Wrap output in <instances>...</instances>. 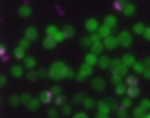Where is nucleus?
Here are the masks:
<instances>
[{"label": "nucleus", "mask_w": 150, "mask_h": 118, "mask_svg": "<svg viewBox=\"0 0 150 118\" xmlns=\"http://www.w3.org/2000/svg\"><path fill=\"white\" fill-rule=\"evenodd\" d=\"M30 15H32L30 4H22V6H19V17H30Z\"/></svg>", "instance_id": "21"}, {"label": "nucleus", "mask_w": 150, "mask_h": 118, "mask_svg": "<svg viewBox=\"0 0 150 118\" xmlns=\"http://www.w3.org/2000/svg\"><path fill=\"white\" fill-rule=\"evenodd\" d=\"M90 52H92V54H97V56H103V52H105V45H103V41H99V43H92Z\"/></svg>", "instance_id": "10"}, {"label": "nucleus", "mask_w": 150, "mask_h": 118, "mask_svg": "<svg viewBox=\"0 0 150 118\" xmlns=\"http://www.w3.org/2000/svg\"><path fill=\"white\" fill-rule=\"evenodd\" d=\"M142 77H146V80H150V67H146V71L142 73Z\"/></svg>", "instance_id": "47"}, {"label": "nucleus", "mask_w": 150, "mask_h": 118, "mask_svg": "<svg viewBox=\"0 0 150 118\" xmlns=\"http://www.w3.org/2000/svg\"><path fill=\"white\" fill-rule=\"evenodd\" d=\"M125 4H127V0H114V9L116 11H122V9H125Z\"/></svg>", "instance_id": "35"}, {"label": "nucleus", "mask_w": 150, "mask_h": 118, "mask_svg": "<svg viewBox=\"0 0 150 118\" xmlns=\"http://www.w3.org/2000/svg\"><path fill=\"white\" fill-rule=\"evenodd\" d=\"M116 95H118V97L127 95V84H116Z\"/></svg>", "instance_id": "32"}, {"label": "nucleus", "mask_w": 150, "mask_h": 118, "mask_svg": "<svg viewBox=\"0 0 150 118\" xmlns=\"http://www.w3.org/2000/svg\"><path fill=\"white\" fill-rule=\"evenodd\" d=\"M24 65H13L11 69H9V71H11V75H13V77H22V75H24Z\"/></svg>", "instance_id": "11"}, {"label": "nucleus", "mask_w": 150, "mask_h": 118, "mask_svg": "<svg viewBox=\"0 0 150 118\" xmlns=\"http://www.w3.org/2000/svg\"><path fill=\"white\" fill-rule=\"evenodd\" d=\"M131 105H133V99H129V97H127V99H122V101H120V105H118V107L127 109V107H131Z\"/></svg>", "instance_id": "34"}, {"label": "nucleus", "mask_w": 150, "mask_h": 118, "mask_svg": "<svg viewBox=\"0 0 150 118\" xmlns=\"http://www.w3.org/2000/svg\"><path fill=\"white\" fill-rule=\"evenodd\" d=\"M39 99H41V103H47V105H52L56 97H54V92H52V90H43V92L39 95Z\"/></svg>", "instance_id": "6"}, {"label": "nucleus", "mask_w": 150, "mask_h": 118, "mask_svg": "<svg viewBox=\"0 0 150 118\" xmlns=\"http://www.w3.org/2000/svg\"><path fill=\"white\" fill-rule=\"evenodd\" d=\"M13 56H15L17 60H26V50H22V47H15V50H13Z\"/></svg>", "instance_id": "24"}, {"label": "nucleus", "mask_w": 150, "mask_h": 118, "mask_svg": "<svg viewBox=\"0 0 150 118\" xmlns=\"http://www.w3.org/2000/svg\"><path fill=\"white\" fill-rule=\"evenodd\" d=\"M45 37H52V39H56L58 43H60V41H64V34H62V30H60V28H56V26H52V24L45 28Z\"/></svg>", "instance_id": "3"}, {"label": "nucleus", "mask_w": 150, "mask_h": 118, "mask_svg": "<svg viewBox=\"0 0 150 118\" xmlns=\"http://www.w3.org/2000/svg\"><path fill=\"white\" fill-rule=\"evenodd\" d=\"M19 47H22V50H28V47H30V39H22V41H19Z\"/></svg>", "instance_id": "42"}, {"label": "nucleus", "mask_w": 150, "mask_h": 118, "mask_svg": "<svg viewBox=\"0 0 150 118\" xmlns=\"http://www.w3.org/2000/svg\"><path fill=\"white\" fill-rule=\"evenodd\" d=\"M131 41H133V37H131V32H127V30H122V32H118V43H120L122 47H131Z\"/></svg>", "instance_id": "5"}, {"label": "nucleus", "mask_w": 150, "mask_h": 118, "mask_svg": "<svg viewBox=\"0 0 150 118\" xmlns=\"http://www.w3.org/2000/svg\"><path fill=\"white\" fill-rule=\"evenodd\" d=\"M148 112H150V109H146L144 105H137V107L133 109V118H144Z\"/></svg>", "instance_id": "14"}, {"label": "nucleus", "mask_w": 150, "mask_h": 118, "mask_svg": "<svg viewBox=\"0 0 150 118\" xmlns=\"http://www.w3.org/2000/svg\"><path fill=\"white\" fill-rule=\"evenodd\" d=\"M50 77H54V80H64V77H77V73H75L71 67H67L62 60H56L50 67Z\"/></svg>", "instance_id": "1"}, {"label": "nucleus", "mask_w": 150, "mask_h": 118, "mask_svg": "<svg viewBox=\"0 0 150 118\" xmlns=\"http://www.w3.org/2000/svg\"><path fill=\"white\" fill-rule=\"evenodd\" d=\"M97 118H110L107 114H97Z\"/></svg>", "instance_id": "50"}, {"label": "nucleus", "mask_w": 150, "mask_h": 118, "mask_svg": "<svg viewBox=\"0 0 150 118\" xmlns=\"http://www.w3.org/2000/svg\"><path fill=\"white\" fill-rule=\"evenodd\" d=\"M122 77H125V75H120L118 71H112V82L114 84H122Z\"/></svg>", "instance_id": "31"}, {"label": "nucleus", "mask_w": 150, "mask_h": 118, "mask_svg": "<svg viewBox=\"0 0 150 118\" xmlns=\"http://www.w3.org/2000/svg\"><path fill=\"white\" fill-rule=\"evenodd\" d=\"M103 45H105V50H116L120 43H118V37H107L103 39Z\"/></svg>", "instance_id": "7"}, {"label": "nucleus", "mask_w": 150, "mask_h": 118, "mask_svg": "<svg viewBox=\"0 0 150 118\" xmlns=\"http://www.w3.org/2000/svg\"><path fill=\"white\" fill-rule=\"evenodd\" d=\"M139 105H144L146 109H150V101H148V99H142V103H139Z\"/></svg>", "instance_id": "46"}, {"label": "nucleus", "mask_w": 150, "mask_h": 118, "mask_svg": "<svg viewBox=\"0 0 150 118\" xmlns=\"http://www.w3.org/2000/svg\"><path fill=\"white\" fill-rule=\"evenodd\" d=\"M0 86H2V88L6 86V75H0Z\"/></svg>", "instance_id": "48"}, {"label": "nucleus", "mask_w": 150, "mask_h": 118, "mask_svg": "<svg viewBox=\"0 0 150 118\" xmlns=\"http://www.w3.org/2000/svg\"><path fill=\"white\" fill-rule=\"evenodd\" d=\"M39 105H41V99L37 97V99H32V101H30V103H28V105H26V107H28L30 112H37V109H39Z\"/></svg>", "instance_id": "28"}, {"label": "nucleus", "mask_w": 150, "mask_h": 118, "mask_svg": "<svg viewBox=\"0 0 150 118\" xmlns=\"http://www.w3.org/2000/svg\"><path fill=\"white\" fill-rule=\"evenodd\" d=\"M144 39H146V41H150V28H146V32H144Z\"/></svg>", "instance_id": "49"}, {"label": "nucleus", "mask_w": 150, "mask_h": 118, "mask_svg": "<svg viewBox=\"0 0 150 118\" xmlns=\"http://www.w3.org/2000/svg\"><path fill=\"white\" fill-rule=\"evenodd\" d=\"M133 71L137 73V75H142V73H144V71H146V65H144V60H137V62H135V65H133Z\"/></svg>", "instance_id": "23"}, {"label": "nucleus", "mask_w": 150, "mask_h": 118, "mask_svg": "<svg viewBox=\"0 0 150 118\" xmlns=\"http://www.w3.org/2000/svg\"><path fill=\"white\" fill-rule=\"evenodd\" d=\"M84 62H86V65H90V67H94V65H99V56H97V54H92V52H88Z\"/></svg>", "instance_id": "12"}, {"label": "nucleus", "mask_w": 150, "mask_h": 118, "mask_svg": "<svg viewBox=\"0 0 150 118\" xmlns=\"http://www.w3.org/2000/svg\"><path fill=\"white\" fill-rule=\"evenodd\" d=\"M54 105H67V99H64V95H58L56 99H54Z\"/></svg>", "instance_id": "36"}, {"label": "nucleus", "mask_w": 150, "mask_h": 118, "mask_svg": "<svg viewBox=\"0 0 150 118\" xmlns=\"http://www.w3.org/2000/svg\"><path fill=\"white\" fill-rule=\"evenodd\" d=\"M56 45H58L56 39H52V37H45V39H43V47H45V50H54Z\"/></svg>", "instance_id": "16"}, {"label": "nucleus", "mask_w": 150, "mask_h": 118, "mask_svg": "<svg viewBox=\"0 0 150 118\" xmlns=\"http://www.w3.org/2000/svg\"><path fill=\"white\" fill-rule=\"evenodd\" d=\"M81 105H84V109L88 112V109H94V107H97V101H92V99H88V97H86V99H84V103H81Z\"/></svg>", "instance_id": "27"}, {"label": "nucleus", "mask_w": 150, "mask_h": 118, "mask_svg": "<svg viewBox=\"0 0 150 118\" xmlns=\"http://www.w3.org/2000/svg\"><path fill=\"white\" fill-rule=\"evenodd\" d=\"M135 62H137V60H135V58L131 56V54H127V56H122V65H125V67H133Z\"/></svg>", "instance_id": "26"}, {"label": "nucleus", "mask_w": 150, "mask_h": 118, "mask_svg": "<svg viewBox=\"0 0 150 118\" xmlns=\"http://www.w3.org/2000/svg\"><path fill=\"white\" fill-rule=\"evenodd\" d=\"M62 116H73V109H71V103L62 105Z\"/></svg>", "instance_id": "38"}, {"label": "nucleus", "mask_w": 150, "mask_h": 118, "mask_svg": "<svg viewBox=\"0 0 150 118\" xmlns=\"http://www.w3.org/2000/svg\"><path fill=\"white\" fill-rule=\"evenodd\" d=\"M84 99H86V95H75L71 99V105H73V103H84Z\"/></svg>", "instance_id": "40"}, {"label": "nucleus", "mask_w": 150, "mask_h": 118, "mask_svg": "<svg viewBox=\"0 0 150 118\" xmlns=\"http://www.w3.org/2000/svg\"><path fill=\"white\" fill-rule=\"evenodd\" d=\"M97 109H99V114H107V116H110L112 109H118V101H116V99H103V101H97Z\"/></svg>", "instance_id": "2"}, {"label": "nucleus", "mask_w": 150, "mask_h": 118, "mask_svg": "<svg viewBox=\"0 0 150 118\" xmlns=\"http://www.w3.org/2000/svg\"><path fill=\"white\" fill-rule=\"evenodd\" d=\"M9 103H11V105H13V107H17V105H22V99H19V95H13V97H11V99H9Z\"/></svg>", "instance_id": "33"}, {"label": "nucleus", "mask_w": 150, "mask_h": 118, "mask_svg": "<svg viewBox=\"0 0 150 118\" xmlns=\"http://www.w3.org/2000/svg\"><path fill=\"white\" fill-rule=\"evenodd\" d=\"M90 75H92V67H90V65H86V62H84V65L79 67V71H77V77H75V80L84 82L86 77H90Z\"/></svg>", "instance_id": "4"}, {"label": "nucleus", "mask_w": 150, "mask_h": 118, "mask_svg": "<svg viewBox=\"0 0 150 118\" xmlns=\"http://www.w3.org/2000/svg\"><path fill=\"white\" fill-rule=\"evenodd\" d=\"M103 24H105V26H110V28H116V24H118V17H116V15H105Z\"/></svg>", "instance_id": "18"}, {"label": "nucleus", "mask_w": 150, "mask_h": 118, "mask_svg": "<svg viewBox=\"0 0 150 118\" xmlns=\"http://www.w3.org/2000/svg\"><path fill=\"white\" fill-rule=\"evenodd\" d=\"M79 43H81V47H92V39H90V34H88V37H84V39L79 41Z\"/></svg>", "instance_id": "37"}, {"label": "nucleus", "mask_w": 150, "mask_h": 118, "mask_svg": "<svg viewBox=\"0 0 150 118\" xmlns=\"http://www.w3.org/2000/svg\"><path fill=\"white\" fill-rule=\"evenodd\" d=\"M127 97L129 99H137L139 97V86H127Z\"/></svg>", "instance_id": "13"}, {"label": "nucleus", "mask_w": 150, "mask_h": 118, "mask_svg": "<svg viewBox=\"0 0 150 118\" xmlns=\"http://www.w3.org/2000/svg\"><path fill=\"white\" fill-rule=\"evenodd\" d=\"M24 67L28 69V71L37 69V58H32V56H26V60H24Z\"/></svg>", "instance_id": "17"}, {"label": "nucleus", "mask_w": 150, "mask_h": 118, "mask_svg": "<svg viewBox=\"0 0 150 118\" xmlns=\"http://www.w3.org/2000/svg\"><path fill=\"white\" fill-rule=\"evenodd\" d=\"M47 114H50V118H58V114H60V112H58L56 107H50V109H47Z\"/></svg>", "instance_id": "43"}, {"label": "nucleus", "mask_w": 150, "mask_h": 118, "mask_svg": "<svg viewBox=\"0 0 150 118\" xmlns=\"http://www.w3.org/2000/svg\"><path fill=\"white\" fill-rule=\"evenodd\" d=\"M50 90H52V92H54V97H58V95H62V88H60V86H52Z\"/></svg>", "instance_id": "44"}, {"label": "nucleus", "mask_w": 150, "mask_h": 118, "mask_svg": "<svg viewBox=\"0 0 150 118\" xmlns=\"http://www.w3.org/2000/svg\"><path fill=\"white\" fill-rule=\"evenodd\" d=\"M99 28H101V24L97 22V19H86V30L88 32H99Z\"/></svg>", "instance_id": "8"}, {"label": "nucleus", "mask_w": 150, "mask_h": 118, "mask_svg": "<svg viewBox=\"0 0 150 118\" xmlns=\"http://www.w3.org/2000/svg\"><path fill=\"white\" fill-rule=\"evenodd\" d=\"M99 67H101V69H112V58L99 56Z\"/></svg>", "instance_id": "20"}, {"label": "nucleus", "mask_w": 150, "mask_h": 118, "mask_svg": "<svg viewBox=\"0 0 150 118\" xmlns=\"http://www.w3.org/2000/svg\"><path fill=\"white\" fill-rule=\"evenodd\" d=\"M144 118H150V112H148V114H146V116H144Z\"/></svg>", "instance_id": "51"}, {"label": "nucleus", "mask_w": 150, "mask_h": 118, "mask_svg": "<svg viewBox=\"0 0 150 118\" xmlns=\"http://www.w3.org/2000/svg\"><path fill=\"white\" fill-rule=\"evenodd\" d=\"M133 13H135V4H133V2H127V4H125V9H122V15L131 17Z\"/></svg>", "instance_id": "22"}, {"label": "nucleus", "mask_w": 150, "mask_h": 118, "mask_svg": "<svg viewBox=\"0 0 150 118\" xmlns=\"http://www.w3.org/2000/svg\"><path fill=\"white\" fill-rule=\"evenodd\" d=\"M24 37L30 39V41H35V39H39V30L35 28V26H28V28H26V32H24Z\"/></svg>", "instance_id": "9"}, {"label": "nucleus", "mask_w": 150, "mask_h": 118, "mask_svg": "<svg viewBox=\"0 0 150 118\" xmlns=\"http://www.w3.org/2000/svg\"><path fill=\"white\" fill-rule=\"evenodd\" d=\"M62 34H64V39H71L73 34H75V28H73V26H64V28H62Z\"/></svg>", "instance_id": "30"}, {"label": "nucleus", "mask_w": 150, "mask_h": 118, "mask_svg": "<svg viewBox=\"0 0 150 118\" xmlns=\"http://www.w3.org/2000/svg\"><path fill=\"white\" fill-rule=\"evenodd\" d=\"M73 118H90L86 112H77V114H73Z\"/></svg>", "instance_id": "45"}, {"label": "nucleus", "mask_w": 150, "mask_h": 118, "mask_svg": "<svg viewBox=\"0 0 150 118\" xmlns=\"http://www.w3.org/2000/svg\"><path fill=\"white\" fill-rule=\"evenodd\" d=\"M146 28H148V26H144V24H135V26H133V32H135V34H139V37H144Z\"/></svg>", "instance_id": "29"}, {"label": "nucleus", "mask_w": 150, "mask_h": 118, "mask_svg": "<svg viewBox=\"0 0 150 118\" xmlns=\"http://www.w3.org/2000/svg\"><path fill=\"white\" fill-rule=\"evenodd\" d=\"M99 37H101V39L112 37V28H110V26H105V24H101V28H99Z\"/></svg>", "instance_id": "15"}, {"label": "nucleus", "mask_w": 150, "mask_h": 118, "mask_svg": "<svg viewBox=\"0 0 150 118\" xmlns=\"http://www.w3.org/2000/svg\"><path fill=\"white\" fill-rule=\"evenodd\" d=\"M92 88H94V90H99V92H101V90H105V80L94 77V80H92Z\"/></svg>", "instance_id": "19"}, {"label": "nucleus", "mask_w": 150, "mask_h": 118, "mask_svg": "<svg viewBox=\"0 0 150 118\" xmlns=\"http://www.w3.org/2000/svg\"><path fill=\"white\" fill-rule=\"evenodd\" d=\"M28 80H30V82L39 80V71H37V69H32V71H28Z\"/></svg>", "instance_id": "41"}, {"label": "nucleus", "mask_w": 150, "mask_h": 118, "mask_svg": "<svg viewBox=\"0 0 150 118\" xmlns=\"http://www.w3.org/2000/svg\"><path fill=\"white\" fill-rule=\"evenodd\" d=\"M19 99H22V103H24V105H28V103L32 101V97H30L28 92H24V95H19Z\"/></svg>", "instance_id": "39"}, {"label": "nucleus", "mask_w": 150, "mask_h": 118, "mask_svg": "<svg viewBox=\"0 0 150 118\" xmlns=\"http://www.w3.org/2000/svg\"><path fill=\"white\" fill-rule=\"evenodd\" d=\"M125 84L127 86H139V77L137 75H129V77L125 80Z\"/></svg>", "instance_id": "25"}]
</instances>
